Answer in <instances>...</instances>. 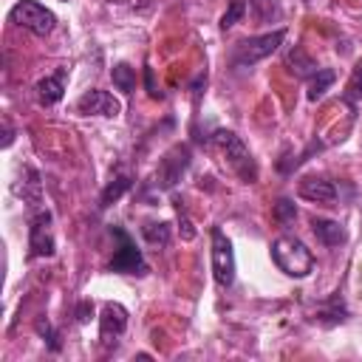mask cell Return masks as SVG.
Here are the masks:
<instances>
[{
	"label": "cell",
	"mask_w": 362,
	"mask_h": 362,
	"mask_svg": "<svg viewBox=\"0 0 362 362\" xmlns=\"http://www.w3.org/2000/svg\"><path fill=\"white\" fill-rule=\"evenodd\" d=\"M130 184H133V181H130L127 175H116V178L102 189V195H99V206H110L113 201H119V198L130 189Z\"/></svg>",
	"instance_id": "20"
},
{
	"label": "cell",
	"mask_w": 362,
	"mask_h": 362,
	"mask_svg": "<svg viewBox=\"0 0 362 362\" xmlns=\"http://www.w3.org/2000/svg\"><path fill=\"white\" fill-rule=\"evenodd\" d=\"M141 235H144V240L153 243V246H167V243H170V223H164V221H158V223H144V226H141Z\"/></svg>",
	"instance_id": "21"
},
{
	"label": "cell",
	"mask_w": 362,
	"mask_h": 362,
	"mask_svg": "<svg viewBox=\"0 0 362 362\" xmlns=\"http://www.w3.org/2000/svg\"><path fill=\"white\" fill-rule=\"evenodd\" d=\"M127 328V308L119 303H105L99 317V337L105 345H110L116 337H122Z\"/></svg>",
	"instance_id": "12"
},
{
	"label": "cell",
	"mask_w": 362,
	"mask_h": 362,
	"mask_svg": "<svg viewBox=\"0 0 362 362\" xmlns=\"http://www.w3.org/2000/svg\"><path fill=\"white\" fill-rule=\"evenodd\" d=\"M116 6H124V8H133V11H147L153 6V0H110Z\"/></svg>",
	"instance_id": "26"
},
{
	"label": "cell",
	"mask_w": 362,
	"mask_h": 362,
	"mask_svg": "<svg viewBox=\"0 0 362 362\" xmlns=\"http://www.w3.org/2000/svg\"><path fill=\"white\" fill-rule=\"evenodd\" d=\"M178 223H181V238H184V240H189V238L195 235V229H192V223H189V218H187V215H184L181 209H178Z\"/></svg>",
	"instance_id": "28"
},
{
	"label": "cell",
	"mask_w": 362,
	"mask_h": 362,
	"mask_svg": "<svg viewBox=\"0 0 362 362\" xmlns=\"http://www.w3.org/2000/svg\"><path fill=\"white\" fill-rule=\"evenodd\" d=\"M272 260L277 263V269L288 277H308L314 269V255L311 249L294 238V235H280L272 243Z\"/></svg>",
	"instance_id": "1"
},
{
	"label": "cell",
	"mask_w": 362,
	"mask_h": 362,
	"mask_svg": "<svg viewBox=\"0 0 362 362\" xmlns=\"http://www.w3.org/2000/svg\"><path fill=\"white\" fill-rule=\"evenodd\" d=\"M243 14H246V0H229V8H226L223 17H221V28L229 31Z\"/></svg>",
	"instance_id": "23"
},
{
	"label": "cell",
	"mask_w": 362,
	"mask_h": 362,
	"mask_svg": "<svg viewBox=\"0 0 362 362\" xmlns=\"http://www.w3.org/2000/svg\"><path fill=\"white\" fill-rule=\"evenodd\" d=\"M65 74H68V71L59 68V71L42 76V79L37 82V102H40V105L51 107V105H57V102L62 99V93H65Z\"/></svg>",
	"instance_id": "13"
},
{
	"label": "cell",
	"mask_w": 362,
	"mask_h": 362,
	"mask_svg": "<svg viewBox=\"0 0 362 362\" xmlns=\"http://www.w3.org/2000/svg\"><path fill=\"white\" fill-rule=\"evenodd\" d=\"M249 11L255 23L272 25V23H280L283 17V0H249Z\"/></svg>",
	"instance_id": "16"
},
{
	"label": "cell",
	"mask_w": 362,
	"mask_h": 362,
	"mask_svg": "<svg viewBox=\"0 0 362 362\" xmlns=\"http://www.w3.org/2000/svg\"><path fill=\"white\" fill-rule=\"evenodd\" d=\"M37 331H40V334H42V337L48 339V345H51V351H59V339H57V334H54V328L48 325V320H42V317H40V320H37Z\"/></svg>",
	"instance_id": "25"
},
{
	"label": "cell",
	"mask_w": 362,
	"mask_h": 362,
	"mask_svg": "<svg viewBox=\"0 0 362 362\" xmlns=\"http://www.w3.org/2000/svg\"><path fill=\"white\" fill-rule=\"evenodd\" d=\"M286 68L297 76V79H311L320 68H317V62L300 48V45H294V48H288L286 51Z\"/></svg>",
	"instance_id": "15"
},
{
	"label": "cell",
	"mask_w": 362,
	"mask_h": 362,
	"mask_svg": "<svg viewBox=\"0 0 362 362\" xmlns=\"http://www.w3.org/2000/svg\"><path fill=\"white\" fill-rule=\"evenodd\" d=\"M212 277L221 288H229L235 283V249L232 240L223 235L221 226H212Z\"/></svg>",
	"instance_id": "6"
},
{
	"label": "cell",
	"mask_w": 362,
	"mask_h": 362,
	"mask_svg": "<svg viewBox=\"0 0 362 362\" xmlns=\"http://www.w3.org/2000/svg\"><path fill=\"white\" fill-rule=\"evenodd\" d=\"M110 235L119 240V249H116V255L110 257L107 269L116 272V274H139V277H144V274L150 272V266H147V260L141 257L136 240H133L122 226H110Z\"/></svg>",
	"instance_id": "3"
},
{
	"label": "cell",
	"mask_w": 362,
	"mask_h": 362,
	"mask_svg": "<svg viewBox=\"0 0 362 362\" xmlns=\"http://www.w3.org/2000/svg\"><path fill=\"white\" fill-rule=\"evenodd\" d=\"M11 141H14V127L6 122V130H3V147H11Z\"/></svg>",
	"instance_id": "29"
},
{
	"label": "cell",
	"mask_w": 362,
	"mask_h": 362,
	"mask_svg": "<svg viewBox=\"0 0 362 362\" xmlns=\"http://www.w3.org/2000/svg\"><path fill=\"white\" fill-rule=\"evenodd\" d=\"M345 99L348 102H362V62L354 65V71L345 82Z\"/></svg>",
	"instance_id": "22"
},
{
	"label": "cell",
	"mask_w": 362,
	"mask_h": 362,
	"mask_svg": "<svg viewBox=\"0 0 362 362\" xmlns=\"http://www.w3.org/2000/svg\"><path fill=\"white\" fill-rule=\"evenodd\" d=\"M212 144L223 153V161L240 175V181H246V184L257 181V164H255L249 147L240 141V136H235L232 130H218L212 136Z\"/></svg>",
	"instance_id": "2"
},
{
	"label": "cell",
	"mask_w": 362,
	"mask_h": 362,
	"mask_svg": "<svg viewBox=\"0 0 362 362\" xmlns=\"http://www.w3.org/2000/svg\"><path fill=\"white\" fill-rule=\"evenodd\" d=\"M283 37H286L283 28H274V31L260 34V37H249V40H243V42L235 45V51H232V62H235L238 68H249V65L266 59L269 54H274L277 45L283 42Z\"/></svg>",
	"instance_id": "5"
},
{
	"label": "cell",
	"mask_w": 362,
	"mask_h": 362,
	"mask_svg": "<svg viewBox=\"0 0 362 362\" xmlns=\"http://www.w3.org/2000/svg\"><path fill=\"white\" fill-rule=\"evenodd\" d=\"M76 110H79L82 116H105V119H116V116L122 113V105H119V99H116L113 93L93 88V90H85V93L79 96Z\"/></svg>",
	"instance_id": "9"
},
{
	"label": "cell",
	"mask_w": 362,
	"mask_h": 362,
	"mask_svg": "<svg viewBox=\"0 0 362 362\" xmlns=\"http://www.w3.org/2000/svg\"><path fill=\"white\" fill-rule=\"evenodd\" d=\"M317 320H320L322 325H337V322H345V320H348V311H345V305H342L339 291H334V294L317 308Z\"/></svg>",
	"instance_id": "17"
},
{
	"label": "cell",
	"mask_w": 362,
	"mask_h": 362,
	"mask_svg": "<svg viewBox=\"0 0 362 362\" xmlns=\"http://www.w3.org/2000/svg\"><path fill=\"white\" fill-rule=\"evenodd\" d=\"M28 255L31 257H51L54 255L51 212L45 206L28 212Z\"/></svg>",
	"instance_id": "7"
},
{
	"label": "cell",
	"mask_w": 362,
	"mask_h": 362,
	"mask_svg": "<svg viewBox=\"0 0 362 362\" xmlns=\"http://www.w3.org/2000/svg\"><path fill=\"white\" fill-rule=\"evenodd\" d=\"M311 232L317 235V240L322 246H342L348 240V229L339 221H331V218H314Z\"/></svg>",
	"instance_id": "14"
},
{
	"label": "cell",
	"mask_w": 362,
	"mask_h": 362,
	"mask_svg": "<svg viewBox=\"0 0 362 362\" xmlns=\"http://www.w3.org/2000/svg\"><path fill=\"white\" fill-rule=\"evenodd\" d=\"M144 79H147V90H150V96H158V90H156V85H153V71H150V68H144Z\"/></svg>",
	"instance_id": "30"
},
{
	"label": "cell",
	"mask_w": 362,
	"mask_h": 362,
	"mask_svg": "<svg viewBox=\"0 0 362 362\" xmlns=\"http://www.w3.org/2000/svg\"><path fill=\"white\" fill-rule=\"evenodd\" d=\"M110 79H113V85H116L119 90L130 93V90L136 88V68H130L127 62H116V65L110 68Z\"/></svg>",
	"instance_id": "19"
},
{
	"label": "cell",
	"mask_w": 362,
	"mask_h": 362,
	"mask_svg": "<svg viewBox=\"0 0 362 362\" xmlns=\"http://www.w3.org/2000/svg\"><path fill=\"white\" fill-rule=\"evenodd\" d=\"M189 167V147L187 144H175L173 150L164 153V158L158 161V173H156V184L161 189L175 187V181H181L184 170Z\"/></svg>",
	"instance_id": "8"
},
{
	"label": "cell",
	"mask_w": 362,
	"mask_h": 362,
	"mask_svg": "<svg viewBox=\"0 0 362 362\" xmlns=\"http://www.w3.org/2000/svg\"><path fill=\"white\" fill-rule=\"evenodd\" d=\"M90 317H93V305H90L88 300H82V303L76 305V322H79V325H85Z\"/></svg>",
	"instance_id": "27"
},
{
	"label": "cell",
	"mask_w": 362,
	"mask_h": 362,
	"mask_svg": "<svg viewBox=\"0 0 362 362\" xmlns=\"http://www.w3.org/2000/svg\"><path fill=\"white\" fill-rule=\"evenodd\" d=\"M297 195L303 201H311V204H325V206H334L337 201V187L334 181L322 178V175H305L300 184H297Z\"/></svg>",
	"instance_id": "11"
},
{
	"label": "cell",
	"mask_w": 362,
	"mask_h": 362,
	"mask_svg": "<svg viewBox=\"0 0 362 362\" xmlns=\"http://www.w3.org/2000/svg\"><path fill=\"white\" fill-rule=\"evenodd\" d=\"M294 218H297V206H294L288 198H280V201L274 204V221L283 223V226H288Z\"/></svg>",
	"instance_id": "24"
},
{
	"label": "cell",
	"mask_w": 362,
	"mask_h": 362,
	"mask_svg": "<svg viewBox=\"0 0 362 362\" xmlns=\"http://www.w3.org/2000/svg\"><path fill=\"white\" fill-rule=\"evenodd\" d=\"M11 189H14V195H17V198H23V204L28 206V212L42 206V181H40V173H37L31 164L20 167L17 181H14V187H11Z\"/></svg>",
	"instance_id": "10"
},
{
	"label": "cell",
	"mask_w": 362,
	"mask_h": 362,
	"mask_svg": "<svg viewBox=\"0 0 362 362\" xmlns=\"http://www.w3.org/2000/svg\"><path fill=\"white\" fill-rule=\"evenodd\" d=\"M334 79H337V74H334L331 68H320V71L308 79V102L322 99V96H325V90L334 85Z\"/></svg>",
	"instance_id": "18"
},
{
	"label": "cell",
	"mask_w": 362,
	"mask_h": 362,
	"mask_svg": "<svg viewBox=\"0 0 362 362\" xmlns=\"http://www.w3.org/2000/svg\"><path fill=\"white\" fill-rule=\"evenodd\" d=\"M8 23H14V25H20V28L37 34V37H45V34L54 31L57 17H54L51 8H45V6L37 3V0H20V3L11 6V11H8Z\"/></svg>",
	"instance_id": "4"
}]
</instances>
